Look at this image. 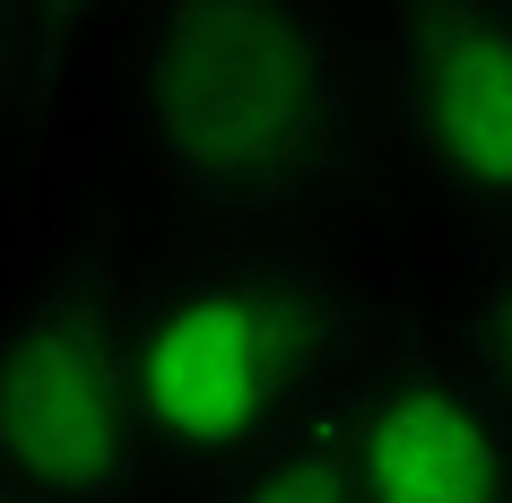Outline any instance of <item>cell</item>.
Listing matches in <instances>:
<instances>
[{
	"label": "cell",
	"instance_id": "cell-1",
	"mask_svg": "<svg viewBox=\"0 0 512 503\" xmlns=\"http://www.w3.org/2000/svg\"><path fill=\"white\" fill-rule=\"evenodd\" d=\"M139 139L209 235L304 226L365 148V87L313 0H157L139 35Z\"/></svg>",
	"mask_w": 512,
	"mask_h": 503
},
{
	"label": "cell",
	"instance_id": "cell-2",
	"mask_svg": "<svg viewBox=\"0 0 512 503\" xmlns=\"http://www.w3.org/2000/svg\"><path fill=\"white\" fill-rule=\"evenodd\" d=\"M348 287L278 235H217L139 295L157 460L209 477L348 399Z\"/></svg>",
	"mask_w": 512,
	"mask_h": 503
},
{
	"label": "cell",
	"instance_id": "cell-3",
	"mask_svg": "<svg viewBox=\"0 0 512 503\" xmlns=\"http://www.w3.org/2000/svg\"><path fill=\"white\" fill-rule=\"evenodd\" d=\"M148 460L139 287L113 261H61L0 321V469L35 503H139Z\"/></svg>",
	"mask_w": 512,
	"mask_h": 503
},
{
	"label": "cell",
	"instance_id": "cell-4",
	"mask_svg": "<svg viewBox=\"0 0 512 503\" xmlns=\"http://www.w3.org/2000/svg\"><path fill=\"white\" fill-rule=\"evenodd\" d=\"M365 503H512V391L469 347H382L339 399Z\"/></svg>",
	"mask_w": 512,
	"mask_h": 503
},
{
	"label": "cell",
	"instance_id": "cell-5",
	"mask_svg": "<svg viewBox=\"0 0 512 503\" xmlns=\"http://www.w3.org/2000/svg\"><path fill=\"white\" fill-rule=\"evenodd\" d=\"M382 96L452 209L512 226V0H391Z\"/></svg>",
	"mask_w": 512,
	"mask_h": 503
},
{
	"label": "cell",
	"instance_id": "cell-6",
	"mask_svg": "<svg viewBox=\"0 0 512 503\" xmlns=\"http://www.w3.org/2000/svg\"><path fill=\"white\" fill-rule=\"evenodd\" d=\"M200 503H365L356 495V469H348V434H339V408L278 443L243 451L226 469L200 477Z\"/></svg>",
	"mask_w": 512,
	"mask_h": 503
},
{
	"label": "cell",
	"instance_id": "cell-7",
	"mask_svg": "<svg viewBox=\"0 0 512 503\" xmlns=\"http://www.w3.org/2000/svg\"><path fill=\"white\" fill-rule=\"evenodd\" d=\"M460 330H469V356L512 391V226L486 243L478 269H469V287H460Z\"/></svg>",
	"mask_w": 512,
	"mask_h": 503
},
{
	"label": "cell",
	"instance_id": "cell-8",
	"mask_svg": "<svg viewBox=\"0 0 512 503\" xmlns=\"http://www.w3.org/2000/svg\"><path fill=\"white\" fill-rule=\"evenodd\" d=\"M27 87V0H0V113Z\"/></svg>",
	"mask_w": 512,
	"mask_h": 503
},
{
	"label": "cell",
	"instance_id": "cell-9",
	"mask_svg": "<svg viewBox=\"0 0 512 503\" xmlns=\"http://www.w3.org/2000/svg\"><path fill=\"white\" fill-rule=\"evenodd\" d=\"M0 503H35V495H27V486H18L9 469H0Z\"/></svg>",
	"mask_w": 512,
	"mask_h": 503
},
{
	"label": "cell",
	"instance_id": "cell-10",
	"mask_svg": "<svg viewBox=\"0 0 512 503\" xmlns=\"http://www.w3.org/2000/svg\"><path fill=\"white\" fill-rule=\"evenodd\" d=\"M27 9H79V0H27Z\"/></svg>",
	"mask_w": 512,
	"mask_h": 503
}]
</instances>
